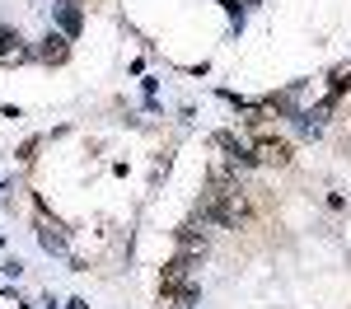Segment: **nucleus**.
<instances>
[{"mask_svg": "<svg viewBox=\"0 0 351 309\" xmlns=\"http://www.w3.org/2000/svg\"><path fill=\"white\" fill-rule=\"evenodd\" d=\"M253 155H258V164H291V140H281V136H263L258 145H253Z\"/></svg>", "mask_w": 351, "mask_h": 309, "instance_id": "20e7f679", "label": "nucleus"}, {"mask_svg": "<svg viewBox=\"0 0 351 309\" xmlns=\"http://www.w3.org/2000/svg\"><path fill=\"white\" fill-rule=\"evenodd\" d=\"M28 56H33V47L19 38V28H0V66H19Z\"/></svg>", "mask_w": 351, "mask_h": 309, "instance_id": "7ed1b4c3", "label": "nucleus"}, {"mask_svg": "<svg viewBox=\"0 0 351 309\" xmlns=\"http://www.w3.org/2000/svg\"><path fill=\"white\" fill-rule=\"evenodd\" d=\"M225 5V14H230V24L234 28H243V19H248V10L258 5V0H220Z\"/></svg>", "mask_w": 351, "mask_h": 309, "instance_id": "6e6552de", "label": "nucleus"}, {"mask_svg": "<svg viewBox=\"0 0 351 309\" xmlns=\"http://www.w3.org/2000/svg\"><path fill=\"white\" fill-rule=\"evenodd\" d=\"M216 145L230 155V164H234V169H253V164H258V155H253L248 145H239V136H230V132H216Z\"/></svg>", "mask_w": 351, "mask_h": 309, "instance_id": "423d86ee", "label": "nucleus"}, {"mask_svg": "<svg viewBox=\"0 0 351 309\" xmlns=\"http://www.w3.org/2000/svg\"><path fill=\"white\" fill-rule=\"evenodd\" d=\"M52 14H56V28H61L66 38H80V28H84L80 0H61V5H52Z\"/></svg>", "mask_w": 351, "mask_h": 309, "instance_id": "39448f33", "label": "nucleus"}, {"mask_svg": "<svg viewBox=\"0 0 351 309\" xmlns=\"http://www.w3.org/2000/svg\"><path fill=\"white\" fill-rule=\"evenodd\" d=\"M347 89H351V66H337L332 71V99H342Z\"/></svg>", "mask_w": 351, "mask_h": 309, "instance_id": "1a4fd4ad", "label": "nucleus"}, {"mask_svg": "<svg viewBox=\"0 0 351 309\" xmlns=\"http://www.w3.org/2000/svg\"><path fill=\"white\" fill-rule=\"evenodd\" d=\"M173 239H178V253H206V234H202V225L197 221H183L178 230H173Z\"/></svg>", "mask_w": 351, "mask_h": 309, "instance_id": "0eeeda50", "label": "nucleus"}, {"mask_svg": "<svg viewBox=\"0 0 351 309\" xmlns=\"http://www.w3.org/2000/svg\"><path fill=\"white\" fill-rule=\"evenodd\" d=\"M33 56H38L43 66H66V61H71V38H66L61 28H47V38L33 47Z\"/></svg>", "mask_w": 351, "mask_h": 309, "instance_id": "f257e3e1", "label": "nucleus"}, {"mask_svg": "<svg viewBox=\"0 0 351 309\" xmlns=\"http://www.w3.org/2000/svg\"><path fill=\"white\" fill-rule=\"evenodd\" d=\"M38 244H43L47 253H66L71 249V234H66V225L56 221V216L43 211V216H38Z\"/></svg>", "mask_w": 351, "mask_h": 309, "instance_id": "f03ea898", "label": "nucleus"}]
</instances>
